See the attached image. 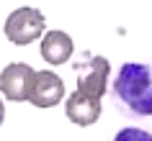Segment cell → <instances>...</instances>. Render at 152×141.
I'll return each instance as SVG.
<instances>
[{"label": "cell", "instance_id": "52a82bcc", "mask_svg": "<svg viewBox=\"0 0 152 141\" xmlns=\"http://www.w3.org/2000/svg\"><path fill=\"white\" fill-rule=\"evenodd\" d=\"M75 51V44L64 31H47L41 39V56L49 64H64Z\"/></svg>", "mask_w": 152, "mask_h": 141}, {"label": "cell", "instance_id": "8992f818", "mask_svg": "<svg viewBox=\"0 0 152 141\" xmlns=\"http://www.w3.org/2000/svg\"><path fill=\"white\" fill-rule=\"evenodd\" d=\"M101 100L98 95H90V93H83V90H75V93L67 98L64 103V113L72 123L77 126H93L101 118Z\"/></svg>", "mask_w": 152, "mask_h": 141}, {"label": "cell", "instance_id": "5b68a950", "mask_svg": "<svg viewBox=\"0 0 152 141\" xmlns=\"http://www.w3.org/2000/svg\"><path fill=\"white\" fill-rule=\"evenodd\" d=\"M75 72H77V90L103 98L106 80H108V72H111L108 59H103V56H90L85 64L83 62L75 64Z\"/></svg>", "mask_w": 152, "mask_h": 141}, {"label": "cell", "instance_id": "277c9868", "mask_svg": "<svg viewBox=\"0 0 152 141\" xmlns=\"http://www.w3.org/2000/svg\"><path fill=\"white\" fill-rule=\"evenodd\" d=\"M31 82H34V69L28 64L13 62V64H8L5 69L0 72V90H3V95H5L8 100H13V103L28 100Z\"/></svg>", "mask_w": 152, "mask_h": 141}, {"label": "cell", "instance_id": "3957f363", "mask_svg": "<svg viewBox=\"0 0 152 141\" xmlns=\"http://www.w3.org/2000/svg\"><path fill=\"white\" fill-rule=\"evenodd\" d=\"M64 95V82L57 72L41 69L34 72V82L28 90V103H34L36 108H54Z\"/></svg>", "mask_w": 152, "mask_h": 141}, {"label": "cell", "instance_id": "ba28073f", "mask_svg": "<svg viewBox=\"0 0 152 141\" xmlns=\"http://www.w3.org/2000/svg\"><path fill=\"white\" fill-rule=\"evenodd\" d=\"M113 141H152V133L142 131V128H121Z\"/></svg>", "mask_w": 152, "mask_h": 141}, {"label": "cell", "instance_id": "7a4b0ae2", "mask_svg": "<svg viewBox=\"0 0 152 141\" xmlns=\"http://www.w3.org/2000/svg\"><path fill=\"white\" fill-rule=\"evenodd\" d=\"M44 26H47V21H44V16H41V10H36V8H18V10H13V13L5 18V36H8L10 44L26 46V44L41 39Z\"/></svg>", "mask_w": 152, "mask_h": 141}, {"label": "cell", "instance_id": "6da1fadb", "mask_svg": "<svg viewBox=\"0 0 152 141\" xmlns=\"http://www.w3.org/2000/svg\"><path fill=\"white\" fill-rule=\"evenodd\" d=\"M113 93L132 113L152 116V62H126L121 64Z\"/></svg>", "mask_w": 152, "mask_h": 141}, {"label": "cell", "instance_id": "9c48e42d", "mask_svg": "<svg viewBox=\"0 0 152 141\" xmlns=\"http://www.w3.org/2000/svg\"><path fill=\"white\" fill-rule=\"evenodd\" d=\"M3 118H5V105H3V100H0V126H3Z\"/></svg>", "mask_w": 152, "mask_h": 141}]
</instances>
